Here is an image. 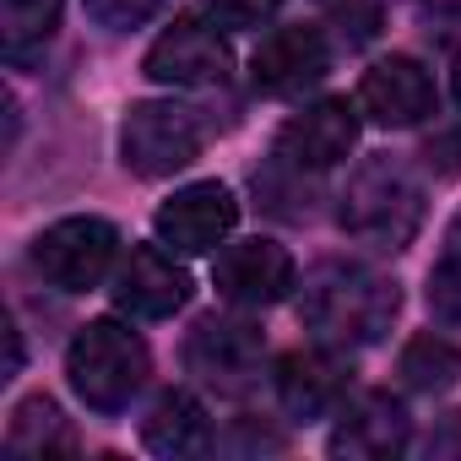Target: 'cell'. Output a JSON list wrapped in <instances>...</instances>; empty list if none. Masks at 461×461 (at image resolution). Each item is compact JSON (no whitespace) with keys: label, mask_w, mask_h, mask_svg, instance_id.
Masks as SVG:
<instances>
[{"label":"cell","mask_w":461,"mask_h":461,"mask_svg":"<svg viewBox=\"0 0 461 461\" xmlns=\"http://www.w3.org/2000/svg\"><path fill=\"white\" fill-rule=\"evenodd\" d=\"M402 310V294L391 277L358 267V261H326L310 272L304 283V299H299V315L304 326L326 342V348H369L391 331Z\"/></svg>","instance_id":"6da1fadb"},{"label":"cell","mask_w":461,"mask_h":461,"mask_svg":"<svg viewBox=\"0 0 461 461\" xmlns=\"http://www.w3.org/2000/svg\"><path fill=\"white\" fill-rule=\"evenodd\" d=\"M342 234L369 250H407L423 228V190L396 158H364L337 206Z\"/></svg>","instance_id":"7a4b0ae2"},{"label":"cell","mask_w":461,"mask_h":461,"mask_svg":"<svg viewBox=\"0 0 461 461\" xmlns=\"http://www.w3.org/2000/svg\"><path fill=\"white\" fill-rule=\"evenodd\" d=\"M66 375H71V391L109 418V412H125L131 396L147 385L152 353L125 321H87L66 348Z\"/></svg>","instance_id":"3957f363"},{"label":"cell","mask_w":461,"mask_h":461,"mask_svg":"<svg viewBox=\"0 0 461 461\" xmlns=\"http://www.w3.org/2000/svg\"><path fill=\"white\" fill-rule=\"evenodd\" d=\"M206 147V125L185 104H136L120 125V158L136 179H174Z\"/></svg>","instance_id":"277c9868"},{"label":"cell","mask_w":461,"mask_h":461,"mask_svg":"<svg viewBox=\"0 0 461 461\" xmlns=\"http://www.w3.org/2000/svg\"><path fill=\"white\" fill-rule=\"evenodd\" d=\"M120 256V234L104 217H60L33 240V267L60 294H87L109 277Z\"/></svg>","instance_id":"5b68a950"},{"label":"cell","mask_w":461,"mask_h":461,"mask_svg":"<svg viewBox=\"0 0 461 461\" xmlns=\"http://www.w3.org/2000/svg\"><path fill=\"white\" fill-rule=\"evenodd\" d=\"M141 71L152 82H163V87H217V82H228V71H234V55H228L217 23H206V17H174L152 39Z\"/></svg>","instance_id":"8992f818"},{"label":"cell","mask_w":461,"mask_h":461,"mask_svg":"<svg viewBox=\"0 0 461 461\" xmlns=\"http://www.w3.org/2000/svg\"><path fill=\"white\" fill-rule=\"evenodd\" d=\"M240 222V201L228 185L217 179H201V185H185L174 190L163 206H158V240L174 250V256H206L217 250Z\"/></svg>","instance_id":"52a82bcc"},{"label":"cell","mask_w":461,"mask_h":461,"mask_svg":"<svg viewBox=\"0 0 461 461\" xmlns=\"http://www.w3.org/2000/svg\"><path fill=\"white\" fill-rule=\"evenodd\" d=\"M294 256L277 245V240H240V245H222L217 250V267H212V283L228 304L240 310H267L277 299H288L294 288Z\"/></svg>","instance_id":"ba28073f"},{"label":"cell","mask_w":461,"mask_h":461,"mask_svg":"<svg viewBox=\"0 0 461 461\" xmlns=\"http://www.w3.org/2000/svg\"><path fill=\"white\" fill-rule=\"evenodd\" d=\"M114 304L136 321H168L174 310L190 304V272L174 261V250L158 245H131V256L114 272Z\"/></svg>","instance_id":"9c48e42d"},{"label":"cell","mask_w":461,"mask_h":461,"mask_svg":"<svg viewBox=\"0 0 461 461\" xmlns=\"http://www.w3.org/2000/svg\"><path fill=\"white\" fill-rule=\"evenodd\" d=\"M261 358H267V342L250 321H228V315H206L190 342H185V364L190 375L222 385V391H240L261 375Z\"/></svg>","instance_id":"30bf717a"},{"label":"cell","mask_w":461,"mask_h":461,"mask_svg":"<svg viewBox=\"0 0 461 461\" xmlns=\"http://www.w3.org/2000/svg\"><path fill=\"white\" fill-rule=\"evenodd\" d=\"M353 141H358V109L348 104V98H321V104H310V109H299L288 125H283V136H277V158L288 163V168H310V174H321V168H337L348 152H353Z\"/></svg>","instance_id":"8fae6325"},{"label":"cell","mask_w":461,"mask_h":461,"mask_svg":"<svg viewBox=\"0 0 461 461\" xmlns=\"http://www.w3.org/2000/svg\"><path fill=\"white\" fill-rule=\"evenodd\" d=\"M326 71H331V50H326L321 28H304V23L272 28V33L261 39V50L250 55V77H256V87L272 93V98H299V93L315 87Z\"/></svg>","instance_id":"7c38bea8"},{"label":"cell","mask_w":461,"mask_h":461,"mask_svg":"<svg viewBox=\"0 0 461 461\" xmlns=\"http://www.w3.org/2000/svg\"><path fill=\"white\" fill-rule=\"evenodd\" d=\"M358 109L375 125H385V131H407V125L434 114V82H429V71L412 55H385V60H375L364 71Z\"/></svg>","instance_id":"4fadbf2b"},{"label":"cell","mask_w":461,"mask_h":461,"mask_svg":"<svg viewBox=\"0 0 461 461\" xmlns=\"http://www.w3.org/2000/svg\"><path fill=\"white\" fill-rule=\"evenodd\" d=\"M407 450V412L391 391H364L348 407H337V429H331V456H358V461H380Z\"/></svg>","instance_id":"5bb4252c"},{"label":"cell","mask_w":461,"mask_h":461,"mask_svg":"<svg viewBox=\"0 0 461 461\" xmlns=\"http://www.w3.org/2000/svg\"><path fill=\"white\" fill-rule=\"evenodd\" d=\"M342 348H310V353H288L277 364V402L294 418H331L348 402V364L337 358Z\"/></svg>","instance_id":"9a60e30c"},{"label":"cell","mask_w":461,"mask_h":461,"mask_svg":"<svg viewBox=\"0 0 461 461\" xmlns=\"http://www.w3.org/2000/svg\"><path fill=\"white\" fill-rule=\"evenodd\" d=\"M141 445L152 456H201L212 445V423H206V407L190 396V391H163L152 402V412L141 418Z\"/></svg>","instance_id":"2e32d148"},{"label":"cell","mask_w":461,"mask_h":461,"mask_svg":"<svg viewBox=\"0 0 461 461\" xmlns=\"http://www.w3.org/2000/svg\"><path fill=\"white\" fill-rule=\"evenodd\" d=\"M6 450L17 461H50V456H71L77 434L50 396H28V402H17V412L6 423Z\"/></svg>","instance_id":"e0dca14e"},{"label":"cell","mask_w":461,"mask_h":461,"mask_svg":"<svg viewBox=\"0 0 461 461\" xmlns=\"http://www.w3.org/2000/svg\"><path fill=\"white\" fill-rule=\"evenodd\" d=\"M60 28V0H0V50L6 66H33Z\"/></svg>","instance_id":"ac0fdd59"},{"label":"cell","mask_w":461,"mask_h":461,"mask_svg":"<svg viewBox=\"0 0 461 461\" xmlns=\"http://www.w3.org/2000/svg\"><path fill=\"white\" fill-rule=\"evenodd\" d=\"M396 375H402L407 391L439 396V391H450V385L461 380V348L445 342V337H434V331H423V337H412V342L402 348Z\"/></svg>","instance_id":"d6986e66"},{"label":"cell","mask_w":461,"mask_h":461,"mask_svg":"<svg viewBox=\"0 0 461 461\" xmlns=\"http://www.w3.org/2000/svg\"><path fill=\"white\" fill-rule=\"evenodd\" d=\"M429 304H434V315L461 321V217L445 234V250H439V261L429 272Z\"/></svg>","instance_id":"ffe728a7"},{"label":"cell","mask_w":461,"mask_h":461,"mask_svg":"<svg viewBox=\"0 0 461 461\" xmlns=\"http://www.w3.org/2000/svg\"><path fill=\"white\" fill-rule=\"evenodd\" d=\"M331 23H337L342 44L358 50V44H369L380 33V6L375 0H331Z\"/></svg>","instance_id":"44dd1931"},{"label":"cell","mask_w":461,"mask_h":461,"mask_svg":"<svg viewBox=\"0 0 461 461\" xmlns=\"http://www.w3.org/2000/svg\"><path fill=\"white\" fill-rule=\"evenodd\" d=\"M201 6L217 28H261L283 0H201Z\"/></svg>","instance_id":"7402d4cb"},{"label":"cell","mask_w":461,"mask_h":461,"mask_svg":"<svg viewBox=\"0 0 461 461\" xmlns=\"http://www.w3.org/2000/svg\"><path fill=\"white\" fill-rule=\"evenodd\" d=\"M158 6H163V0H87V12H93L104 28H120V33H125V28H141Z\"/></svg>","instance_id":"603a6c76"},{"label":"cell","mask_w":461,"mask_h":461,"mask_svg":"<svg viewBox=\"0 0 461 461\" xmlns=\"http://www.w3.org/2000/svg\"><path fill=\"white\" fill-rule=\"evenodd\" d=\"M450 93H456V104H461V55H456V66H450Z\"/></svg>","instance_id":"cb8c5ba5"},{"label":"cell","mask_w":461,"mask_h":461,"mask_svg":"<svg viewBox=\"0 0 461 461\" xmlns=\"http://www.w3.org/2000/svg\"><path fill=\"white\" fill-rule=\"evenodd\" d=\"M439 6H450V12H461V0H439Z\"/></svg>","instance_id":"d4e9b609"}]
</instances>
